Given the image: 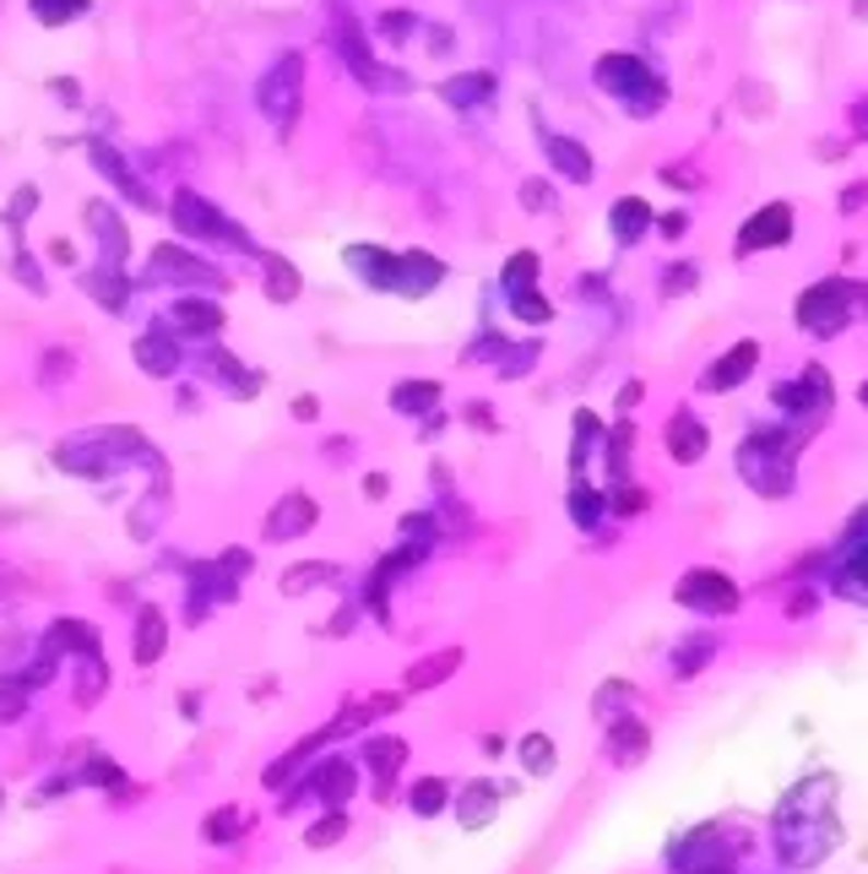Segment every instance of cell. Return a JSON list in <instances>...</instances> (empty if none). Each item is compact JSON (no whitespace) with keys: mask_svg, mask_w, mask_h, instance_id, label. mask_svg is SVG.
<instances>
[{"mask_svg":"<svg viewBox=\"0 0 868 874\" xmlns=\"http://www.w3.org/2000/svg\"><path fill=\"white\" fill-rule=\"evenodd\" d=\"M738 473L743 483H754L760 494H787L793 489V445L776 430H754V435L738 445Z\"/></svg>","mask_w":868,"mask_h":874,"instance_id":"6da1fadb","label":"cell"},{"mask_svg":"<svg viewBox=\"0 0 868 874\" xmlns=\"http://www.w3.org/2000/svg\"><path fill=\"white\" fill-rule=\"evenodd\" d=\"M597 88L613 93L619 104H630V115H652V109H662V98H668V88H662L635 55H602V60H597Z\"/></svg>","mask_w":868,"mask_h":874,"instance_id":"7a4b0ae2","label":"cell"},{"mask_svg":"<svg viewBox=\"0 0 868 874\" xmlns=\"http://www.w3.org/2000/svg\"><path fill=\"white\" fill-rule=\"evenodd\" d=\"M298 98H304V55H283V60L261 77V109L272 115L278 131H293Z\"/></svg>","mask_w":868,"mask_h":874,"instance_id":"3957f363","label":"cell"},{"mask_svg":"<svg viewBox=\"0 0 868 874\" xmlns=\"http://www.w3.org/2000/svg\"><path fill=\"white\" fill-rule=\"evenodd\" d=\"M853 283H814V289L798 299V326H809V331H820V337H836L847 321H853V304L864 299H847Z\"/></svg>","mask_w":868,"mask_h":874,"instance_id":"277c9868","label":"cell"},{"mask_svg":"<svg viewBox=\"0 0 868 874\" xmlns=\"http://www.w3.org/2000/svg\"><path fill=\"white\" fill-rule=\"evenodd\" d=\"M673 603H684V608H695V614H732L743 597H738V586L727 582L723 571H706V566H695V571H684L679 586H673Z\"/></svg>","mask_w":868,"mask_h":874,"instance_id":"5b68a950","label":"cell"},{"mask_svg":"<svg viewBox=\"0 0 868 874\" xmlns=\"http://www.w3.org/2000/svg\"><path fill=\"white\" fill-rule=\"evenodd\" d=\"M732 864H738V853L727 848V837L717 826H701V831H690L673 848V870L679 874H732Z\"/></svg>","mask_w":868,"mask_h":874,"instance_id":"8992f818","label":"cell"},{"mask_svg":"<svg viewBox=\"0 0 868 874\" xmlns=\"http://www.w3.org/2000/svg\"><path fill=\"white\" fill-rule=\"evenodd\" d=\"M174 223L185 229V234H201V240H228V245H245L250 250V240H245V229L239 223H228L212 201H201V196H190V190H179L174 196Z\"/></svg>","mask_w":868,"mask_h":874,"instance_id":"52a82bcc","label":"cell"},{"mask_svg":"<svg viewBox=\"0 0 868 874\" xmlns=\"http://www.w3.org/2000/svg\"><path fill=\"white\" fill-rule=\"evenodd\" d=\"M207 283V289H228V278L218 272V267H207V261H196L190 250H179V245H157L152 250V267H146V283Z\"/></svg>","mask_w":868,"mask_h":874,"instance_id":"ba28073f","label":"cell"},{"mask_svg":"<svg viewBox=\"0 0 868 874\" xmlns=\"http://www.w3.org/2000/svg\"><path fill=\"white\" fill-rule=\"evenodd\" d=\"M793 240V207L787 201H771L760 207L743 229H738V256H760V250H776Z\"/></svg>","mask_w":868,"mask_h":874,"instance_id":"9c48e42d","label":"cell"},{"mask_svg":"<svg viewBox=\"0 0 868 874\" xmlns=\"http://www.w3.org/2000/svg\"><path fill=\"white\" fill-rule=\"evenodd\" d=\"M754 364H760V342H754V337H743V342H732L723 359L701 375V386H706V392H717V397H727V392H738V386L754 375Z\"/></svg>","mask_w":868,"mask_h":874,"instance_id":"30bf717a","label":"cell"},{"mask_svg":"<svg viewBox=\"0 0 868 874\" xmlns=\"http://www.w3.org/2000/svg\"><path fill=\"white\" fill-rule=\"evenodd\" d=\"M315 516H320V505L309 500V494H283L278 505H272V516H267V544H289L298 533H309L315 527Z\"/></svg>","mask_w":868,"mask_h":874,"instance_id":"8fae6325","label":"cell"},{"mask_svg":"<svg viewBox=\"0 0 868 874\" xmlns=\"http://www.w3.org/2000/svg\"><path fill=\"white\" fill-rule=\"evenodd\" d=\"M337 49H342V60L370 82V88H408V77H397V71H386V66H375L370 60V49H364V38H359V27L353 22H342L337 27Z\"/></svg>","mask_w":868,"mask_h":874,"instance_id":"7c38bea8","label":"cell"},{"mask_svg":"<svg viewBox=\"0 0 868 874\" xmlns=\"http://www.w3.org/2000/svg\"><path fill=\"white\" fill-rule=\"evenodd\" d=\"M445 278V267L434 261L430 250H408V256H397V278H391V293H402V299H424Z\"/></svg>","mask_w":868,"mask_h":874,"instance_id":"4fadbf2b","label":"cell"},{"mask_svg":"<svg viewBox=\"0 0 868 874\" xmlns=\"http://www.w3.org/2000/svg\"><path fill=\"white\" fill-rule=\"evenodd\" d=\"M168 321H174L185 337H218V331H223V304H218V299H174Z\"/></svg>","mask_w":868,"mask_h":874,"instance_id":"5bb4252c","label":"cell"},{"mask_svg":"<svg viewBox=\"0 0 868 874\" xmlns=\"http://www.w3.org/2000/svg\"><path fill=\"white\" fill-rule=\"evenodd\" d=\"M825 403H831V392H825V370L820 364H809L804 381H782L776 386V408H787V413H809V408H825Z\"/></svg>","mask_w":868,"mask_h":874,"instance_id":"9a60e30c","label":"cell"},{"mask_svg":"<svg viewBox=\"0 0 868 874\" xmlns=\"http://www.w3.org/2000/svg\"><path fill=\"white\" fill-rule=\"evenodd\" d=\"M456 668H461V652H456V646L430 652V657H419V663L402 674V690H408V696H424V690H434V685H445Z\"/></svg>","mask_w":868,"mask_h":874,"instance_id":"2e32d148","label":"cell"},{"mask_svg":"<svg viewBox=\"0 0 868 874\" xmlns=\"http://www.w3.org/2000/svg\"><path fill=\"white\" fill-rule=\"evenodd\" d=\"M353 788H359V771L348 760H326L320 771H309V793L326 799L331 809H342V799H353Z\"/></svg>","mask_w":868,"mask_h":874,"instance_id":"e0dca14e","label":"cell"},{"mask_svg":"<svg viewBox=\"0 0 868 874\" xmlns=\"http://www.w3.org/2000/svg\"><path fill=\"white\" fill-rule=\"evenodd\" d=\"M608 760L613 766H635L646 749H652V733H646V723H635V718H619V723H608Z\"/></svg>","mask_w":868,"mask_h":874,"instance_id":"ac0fdd59","label":"cell"},{"mask_svg":"<svg viewBox=\"0 0 868 874\" xmlns=\"http://www.w3.org/2000/svg\"><path fill=\"white\" fill-rule=\"evenodd\" d=\"M662 435H668V456H673V462H684V467H690V462H701V456H706V445H712V435H706L690 413H673V424H668Z\"/></svg>","mask_w":868,"mask_h":874,"instance_id":"d6986e66","label":"cell"},{"mask_svg":"<svg viewBox=\"0 0 868 874\" xmlns=\"http://www.w3.org/2000/svg\"><path fill=\"white\" fill-rule=\"evenodd\" d=\"M543 152H549V163L565 174V179H576V185H591V152L580 142H571V137H543Z\"/></svg>","mask_w":868,"mask_h":874,"instance_id":"ffe728a7","label":"cell"},{"mask_svg":"<svg viewBox=\"0 0 868 874\" xmlns=\"http://www.w3.org/2000/svg\"><path fill=\"white\" fill-rule=\"evenodd\" d=\"M608 212H613V218H608V229H613V240H619V245H635V240L652 229V207H646L641 196H624V201H613Z\"/></svg>","mask_w":868,"mask_h":874,"instance_id":"44dd1931","label":"cell"},{"mask_svg":"<svg viewBox=\"0 0 868 874\" xmlns=\"http://www.w3.org/2000/svg\"><path fill=\"white\" fill-rule=\"evenodd\" d=\"M494 809H500V799H494L489 782H472V788L456 799V820H461L467 831H483V826L494 820Z\"/></svg>","mask_w":868,"mask_h":874,"instance_id":"7402d4cb","label":"cell"},{"mask_svg":"<svg viewBox=\"0 0 868 874\" xmlns=\"http://www.w3.org/2000/svg\"><path fill=\"white\" fill-rule=\"evenodd\" d=\"M137 364H142L146 375H157V381H168L174 370H179V348L163 337V331H146L142 342H137Z\"/></svg>","mask_w":868,"mask_h":874,"instance_id":"603a6c76","label":"cell"},{"mask_svg":"<svg viewBox=\"0 0 868 874\" xmlns=\"http://www.w3.org/2000/svg\"><path fill=\"white\" fill-rule=\"evenodd\" d=\"M87 223L98 229V240H104V250H109V267H120L126 261V229H120V218H115V207H104V201H93L87 207Z\"/></svg>","mask_w":868,"mask_h":874,"instance_id":"cb8c5ba5","label":"cell"},{"mask_svg":"<svg viewBox=\"0 0 868 874\" xmlns=\"http://www.w3.org/2000/svg\"><path fill=\"white\" fill-rule=\"evenodd\" d=\"M483 98H494V77H489V71H467V77H450V82H445V104H456V109H472V104H483Z\"/></svg>","mask_w":868,"mask_h":874,"instance_id":"d4e9b609","label":"cell"},{"mask_svg":"<svg viewBox=\"0 0 868 874\" xmlns=\"http://www.w3.org/2000/svg\"><path fill=\"white\" fill-rule=\"evenodd\" d=\"M87 152H93V163H104V174H109V179H115V185H120V190H126V196H131L137 207H146V212H152V196L142 190V179H137V174H131V168H126V163H120V158H115L109 147L93 142Z\"/></svg>","mask_w":868,"mask_h":874,"instance_id":"484cf974","label":"cell"},{"mask_svg":"<svg viewBox=\"0 0 868 874\" xmlns=\"http://www.w3.org/2000/svg\"><path fill=\"white\" fill-rule=\"evenodd\" d=\"M163 646H168V625H163V614L157 608H142V619H137V663H157L163 657Z\"/></svg>","mask_w":868,"mask_h":874,"instance_id":"4316f807","label":"cell"},{"mask_svg":"<svg viewBox=\"0 0 868 874\" xmlns=\"http://www.w3.org/2000/svg\"><path fill=\"white\" fill-rule=\"evenodd\" d=\"M261 272H267V299L272 304H293L298 299V272H293L289 256H261Z\"/></svg>","mask_w":868,"mask_h":874,"instance_id":"83f0119b","label":"cell"},{"mask_svg":"<svg viewBox=\"0 0 868 874\" xmlns=\"http://www.w3.org/2000/svg\"><path fill=\"white\" fill-rule=\"evenodd\" d=\"M391 408L397 413H434L439 408V381H402L391 392Z\"/></svg>","mask_w":868,"mask_h":874,"instance_id":"f1b7e54d","label":"cell"},{"mask_svg":"<svg viewBox=\"0 0 868 874\" xmlns=\"http://www.w3.org/2000/svg\"><path fill=\"white\" fill-rule=\"evenodd\" d=\"M60 641H71V652H98V625H87V619H55L49 625V646H60Z\"/></svg>","mask_w":868,"mask_h":874,"instance_id":"f546056e","label":"cell"},{"mask_svg":"<svg viewBox=\"0 0 868 874\" xmlns=\"http://www.w3.org/2000/svg\"><path fill=\"white\" fill-rule=\"evenodd\" d=\"M364 760H370L375 777H391V771L408 760V744H402V738H370V744H364Z\"/></svg>","mask_w":868,"mask_h":874,"instance_id":"4dcf8cb0","label":"cell"},{"mask_svg":"<svg viewBox=\"0 0 868 874\" xmlns=\"http://www.w3.org/2000/svg\"><path fill=\"white\" fill-rule=\"evenodd\" d=\"M445 799H450V793H445V777H419V782H413V793H408V809L430 820V815L445 809Z\"/></svg>","mask_w":868,"mask_h":874,"instance_id":"1f68e13d","label":"cell"},{"mask_svg":"<svg viewBox=\"0 0 868 874\" xmlns=\"http://www.w3.org/2000/svg\"><path fill=\"white\" fill-rule=\"evenodd\" d=\"M679 646H684V652H673V674H684V679H690L701 663L717 657V641H712V636H690V641H679Z\"/></svg>","mask_w":868,"mask_h":874,"instance_id":"d6a6232c","label":"cell"},{"mask_svg":"<svg viewBox=\"0 0 868 874\" xmlns=\"http://www.w3.org/2000/svg\"><path fill=\"white\" fill-rule=\"evenodd\" d=\"M521 766H527V777H549V771H554V744H549V733H527V738H521Z\"/></svg>","mask_w":868,"mask_h":874,"instance_id":"836d02e7","label":"cell"},{"mask_svg":"<svg viewBox=\"0 0 868 874\" xmlns=\"http://www.w3.org/2000/svg\"><path fill=\"white\" fill-rule=\"evenodd\" d=\"M93 0H27V11L44 22V27H60V22H71V16H82Z\"/></svg>","mask_w":868,"mask_h":874,"instance_id":"e575fe53","label":"cell"},{"mask_svg":"<svg viewBox=\"0 0 868 874\" xmlns=\"http://www.w3.org/2000/svg\"><path fill=\"white\" fill-rule=\"evenodd\" d=\"M342 837H348V815H342V809H326V815H320V826H309V831H304V842H309V848H337Z\"/></svg>","mask_w":868,"mask_h":874,"instance_id":"d590c367","label":"cell"},{"mask_svg":"<svg viewBox=\"0 0 868 874\" xmlns=\"http://www.w3.org/2000/svg\"><path fill=\"white\" fill-rule=\"evenodd\" d=\"M511 293H521V289H532L538 283V256L532 250H516L511 261H505V278H500Z\"/></svg>","mask_w":868,"mask_h":874,"instance_id":"8d00e7d4","label":"cell"},{"mask_svg":"<svg viewBox=\"0 0 868 874\" xmlns=\"http://www.w3.org/2000/svg\"><path fill=\"white\" fill-rule=\"evenodd\" d=\"M239 831H245V815H239V809H212L207 826H201L207 842H228V837H239Z\"/></svg>","mask_w":868,"mask_h":874,"instance_id":"74e56055","label":"cell"},{"mask_svg":"<svg viewBox=\"0 0 868 874\" xmlns=\"http://www.w3.org/2000/svg\"><path fill=\"white\" fill-rule=\"evenodd\" d=\"M511 310H516L521 321H538V326H543V321H554V304H549L538 289H521L516 299H511Z\"/></svg>","mask_w":868,"mask_h":874,"instance_id":"f35d334b","label":"cell"},{"mask_svg":"<svg viewBox=\"0 0 868 874\" xmlns=\"http://www.w3.org/2000/svg\"><path fill=\"white\" fill-rule=\"evenodd\" d=\"M331 576H337L331 566H298V571H289V576H283V592H289V597H298V592H309V586L331 582Z\"/></svg>","mask_w":868,"mask_h":874,"instance_id":"ab89813d","label":"cell"},{"mask_svg":"<svg viewBox=\"0 0 868 874\" xmlns=\"http://www.w3.org/2000/svg\"><path fill=\"white\" fill-rule=\"evenodd\" d=\"M613 707H619V712L630 707V685H624V679H608V685H602V696H597V723H613Z\"/></svg>","mask_w":868,"mask_h":874,"instance_id":"60d3db41","label":"cell"},{"mask_svg":"<svg viewBox=\"0 0 868 874\" xmlns=\"http://www.w3.org/2000/svg\"><path fill=\"white\" fill-rule=\"evenodd\" d=\"M571 516H576L580 527H597V516H602V500H597L586 483H576V489H571Z\"/></svg>","mask_w":868,"mask_h":874,"instance_id":"b9f144b4","label":"cell"},{"mask_svg":"<svg viewBox=\"0 0 868 874\" xmlns=\"http://www.w3.org/2000/svg\"><path fill=\"white\" fill-rule=\"evenodd\" d=\"M77 685H82V690H77V701H82V707H93V701L104 696V663L93 657V668H82V679H77Z\"/></svg>","mask_w":868,"mask_h":874,"instance_id":"7bdbcfd3","label":"cell"},{"mask_svg":"<svg viewBox=\"0 0 868 874\" xmlns=\"http://www.w3.org/2000/svg\"><path fill=\"white\" fill-rule=\"evenodd\" d=\"M87 283H93V293L104 299V310H120L126 289H120V278H115V272H98V278H87Z\"/></svg>","mask_w":868,"mask_h":874,"instance_id":"ee69618b","label":"cell"},{"mask_svg":"<svg viewBox=\"0 0 868 874\" xmlns=\"http://www.w3.org/2000/svg\"><path fill=\"white\" fill-rule=\"evenodd\" d=\"M521 207H538V212H554V190L543 179H527L521 185Z\"/></svg>","mask_w":868,"mask_h":874,"instance_id":"f6af8a7d","label":"cell"},{"mask_svg":"<svg viewBox=\"0 0 868 874\" xmlns=\"http://www.w3.org/2000/svg\"><path fill=\"white\" fill-rule=\"evenodd\" d=\"M33 201H38V190H33V185H22V190L11 196V212H5V223H11V229H22V218H27V207H33Z\"/></svg>","mask_w":868,"mask_h":874,"instance_id":"bcb514c9","label":"cell"},{"mask_svg":"<svg viewBox=\"0 0 868 874\" xmlns=\"http://www.w3.org/2000/svg\"><path fill=\"white\" fill-rule=\"evenodd\" d=\"M641 505H646L641 489H619V494H613V511H619V516H630V511H641Z\"/></svg>","mask_w":868,"mask_h":874,"instance_id":"7dc6e473","label":"cell"},{"mask_svg":"<svg viewBox=\"0 0 868 874\" xmlns=\"http://www.w3.org/2000/svg\"><path fill=\"white\" fill-rule=\"evenodd\" d=\"M293 419H298V424L320 419V403H315V397H293Z\"/></svg>","mask_w":868,"mask_h":874,"instance_id":"c3c4849f","label":"cell"},{"mask_svg":"<svg viewBox=\"0 0 868 874\" xmlns=\"http://www.w3.org/2000/svg\"><path fill=\"white\" fill-rule=\"evenodd\" d=\"M684 229H690L684 212H668V218H662V234H668V240H684Z\"/></svg>","mask_w":868,"mask_h":874,"instance_id":"681fc988","label":"cell"},{"mask_svg":"<svg viewBox=\"0 0 868 874\" xmlns=\"http://www.w3.org/2000/svg\"><path fill=\"white\" fill-rule=\"evenodd\" d=\"M223 571L245 576V571H250V555H245V549H228V555H223Z\"/></svg>","mask_w":868,"mask_h":874,"instance_id":"f907efd6","label":"cell"},{"mask_svg":"<svg viewBox=\"0 0 868 874\" xmlns=\"http://www.w3.org/2000/svg\"><path fill=\"white\" fill-rule=\"evenodd\" d=\"M467 419H472V424H483V430H494V408H483V403H472V408H467Z\"/></svg>","mask_w":868,"mask_h":874,"instance_id":"816d5d0a","label":"cell"},{"mask_svg":"<svg viewBox=\"0 0 868 874\" xmlns=\"http://www.w3.org/2000/svg\"><path fill=\"white\" fill-rule=\"evenodd\" d=\"M364 494H370V500H380V494H386V478H380V473H370V483H364Z\"/></svg>","mask_w":868,"mask_h":874,"instance_id":"f5cc1de1","label":"cell"},{"mask_svg":"<svg viewBox=\"0 0 868 874\" xmlns=\"http://www.w3.org/2000/svg\"><path fill=\"white\" fill-rule=\"evenodd\" d=\"M864 408H868V386H864Z\"/></svg>","mask_w":868,"mask_h":874,"instance_id":"db71d44e","label":"cell"}]
</instances>
